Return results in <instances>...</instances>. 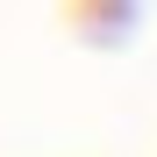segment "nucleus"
Masks as SVG:
<instances>
[]
</instances>
